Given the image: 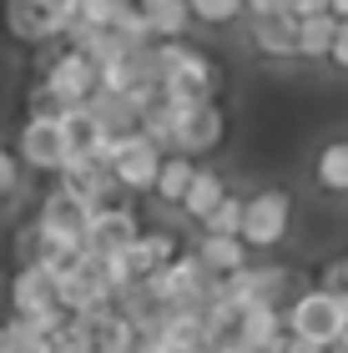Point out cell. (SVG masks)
Instances as JSON below:
<instances>
[{"mask_svg": "<svg viewBox=\"0 0 348 353\" xmlns=\"http://www.w3.org/2000/svg\"><path fill=\"white\" fill-rule=\"evenodd\" d=\"M152 76H156V91H162V101H212V91H217V66H212V56H202L192 51V46H182V41H162V46H152Z\"/></svg>", "mask_w": 348, "mask_h": 353, "instance_id": "obj_1", "label": "cell"}, {"mask_svg": "<svg viewBox=\"0 0 348 353\" xmlns=\"http://www.w3.org/2000/svg\"><path fill=\"white\" fill-rule=\"evenodd\" d=\"M343 323H348V298H343V293H323V288H308V293H298L293 308L283 313V328H288V339L318 348V353H323V348H338Z\"/></svg>", "mask_w": 348, "mask_h": 353, "instance_id": "obj_2", "label": "cell"}, {"mask_svg": "<svg viewBox=\"0 0 348 353\" xmlns=\"http://www.w3.org/2000/svg\"><path fill=\"white\" fill-rule=\"evenodd\" d=\"M288 222H293V202H288V192L283 187H263V192H252V197L243 202V248L252 252H267V248H278L283 237H288Z\"/></svg>", "mask_w": 348, "mask_h": 353, "instance_id": "obj_3", "label": "cell"}, {"mask_svg": "<svg viewBox=\"0 0 348 353\" xmlns=\"http://www.w3.org/2000/svg\"><path fill=\"white\" fill-rule=\"evenodd\" d=\"M41 86H45V96H51L56 106H86L91 96H96V86H101V71L91 66L81 51L66 46V51H56L41 66Z\"/></svg>", "mask_w": 348, "mask_h": 353, "instance_id": "obj_4", "label": "cell"}, {"mask_svg": "<svg viewBox=\"0 0 348 353\" xmlns=\"http://www.w3.org/2000/svg\"><path fill=\"white\" fill-rule=\"evenodd\" d=\"M66 157L71 152H66V137H61L56 117H25V126H21V162L30 172H56L61 176Z\"/></svg>", "mask_w": 348, "mask_h": 353, "instance_id": "obj_5", "label": "cell"}, {"mask_svg": "<svg viewBox=\"0 0 348 353\" xmlns=\"http://www.w3.org/2000/svg\"><path fill=\"white\" fill-rule=\"evenodd\" d=\"M283 288H288V268H243L232 272V278H223V303H232L237 313L243 308H258V303H278Z\"/></svg>", "mask_w": 348, "mask_h": 353, "instance_id": "obj_6", "label": "cell"}, {"mask_svg": "<svg viewBox=\"0 0 348 353\" xmlns=\"http://www.w3.org/2000/svg\"><path fill=\"white\" fill-rule=\"evenodd\" d=\"M45 308H61L56 303V278L36 263L10 272V318H41Z\"/></svg>", "mask_w": 348, "mask_h": 353, "instance_id": "obj_7", "label": "cell"}, {"mask_svg": "<svg viewBox=\"0 0 348 353\" xmlns=\"http://www.w3.org/2000/svg\"><path fill=\"white\" fill-rule=\"evenodd\" d=\"M156 172H162V152H156L141 132H136V141L116 157V167H112L121 192H152L156 187Z\"/></svg>", "mask_w": 348, "mask_h": 353, "instance_id": "obj_8", "label": "cell"}, {"mask_svg": "<svg viewBox=\"0 0 348 353\" xmlns=\"http://www.w3.org/2000/svg\"><path fill=\"white\" fill-rule=\"evenodd\" d=\"M223 132H227L223 106L202 101V106H192V117L182 121V132H177V152H182V157H202V152H212L217 141H223Z\"/></svg>", "mask_w": 348, "mask_h": 353, "instance_id": "obj_9", "label": "cell"}, {"mask_svg": "<svg viewBox=\"0 0 348 353\" xmlns=\"http://www.w3.org/2000/svg\"><path fill=\"white\" fill-rule=\"evenodd\" d=\"M6 30L15 41H30V46L66 36V26H61L51 10H41L36 0H6Z\"/></svg>", "mask_w": 348, "mask_h": 353, "instance_id": "obj_10", "label": "cell"}, {"mask_svg": "<svg viewBox=\"0 0 348 353\" xmlns=\"http://www.w3.org/2000/svg\"><path fill=\"white\" fill-rule=\"evenodd\" d=\"M121 252H126V268H132V278L147 283L152 272H162L172 258H177V243H172V232H136V243L121 248Z\"/></svg>", "mask_w": 348, "mask_h": 353, "instance_id": "obj_11", "label": "cell"}, {"mask_svg": "<svg viewBox=\"0 0 348 353\" xmlns=\"http://www.w3.org/2000/svg\"><path fill=\"white\" fill-rule=\"evenodd\" d=\"M136 10L147 15L156 46L162 41H182L187 26H192V6H187V0H136Z\"/></svg>", "mask_w": 348, "mask_h": 353, "instance_id": "obj_12", "label": "cell"}, {"mask_svg": "<svg viewBox=\"0 0 348 353\" xmlns=\"http://www.w3.org/2000/svg\"><path fill=\"white\" fill-rule=\"evenodd\" d=\"M283 333H288V328H283V308H278V303H258V308H243V313H237V339L252 343L258 353H263L267 343H278Z\"/></svg>", "mask_w": 348, "mask_h": 353, "instance_id": "obj_13", "label": "cell"}, {"mask_svg": "<svg viewBox=\"0 0 348 353\" xmlns=\"http://www.w3.org/2000/svg\"><path fill=\"white\" fill-rule=\"evenodd\" d=\"M197 263L207 268L212 278H232V272L247 268V248H243V237H207V232H202Z\"/></svg>", "mask_w": 348, "mask_h": 353, "instance_id": "obj_14", "label": "cell"}, {"mask_svg": "<svg viewBox=\"0 0 348 353\" xmlns=\"http://www.w3.org/2000/svg\"><path fill=\"white\" fill-rule=\"evenodd\" d=\"M227 197V182L217 172H207V167H197L192 172V187H187V197H182V212L192 217V222H207L212 217V207Z\"/></svg>", "mask_w": 348, "mask_h": 353, "instance_id": "obj_15", "label": "cell"}, {"mask_svg": "<svg viewBox=\"0 0 348 353\" xmlns=\"http://www.w3.org/2000/svg\"><path fill=\"white\" fill-rule=\"evenodd\" d=\"M252 46L263 56H298V21L293 15H267L252 26Z\"/></svg>", "mask_w": 348, "mask_h": 353, "instance_id": "obj_16", "label": "cell"}, {"mask_svg": "<svg viewBox=\"0 0 348 353\" xmlns=\"http://www.w3.org/2000/svg\"><path fill=\"white\" fill-rule=\"evenodd\" d=\"M192 157H182V152H172V157H162V172H156V197L162 202H177L182 207V197H187V187H192Z\"/></svg>", "mask_w": 348, "mask_h": 353, "instance_id": "obj_17", "label": "cell"}, {"mask_svg": "<svg viewBox=\"0 0 348 353\" xmlns=\"http://www.w3.org/2000/svg\"><path fill=\"white\" fill-rule=\"evenodd\" d=\"M334 36H338V21L334 15H313V21H298V56L318 61L334 51Z\"/></svg>", "mask_w": 348, "mask_h": 353, "instance_id": "obj_18", "label": "cell"}, {"mask_svg": "<svg viewBox=\"0 0 348 353\" xmlns=\"http://www.w3.org/2000/svg\"><path fill=\"white\" fill-rule=\"evenodd\" d=\"M313 172H318L323 192H348V141H328L318 152V162H313Z\"/></svg>", "mask_w": 348, "mask_h": 353, "instance_id": "obj_19", "label": "cell"}, {"mask_svg": "<svg viewBox=\"0 0 348 353\" xmlns=\"http://www.w3.org/2000/svg\"><path fill=\"white\" fill-rule=\"evenodd\" d=\"M112 36H116L121 46H132V51H141V46H156L147 15H141L136 6H116V15H112Z\"/></svg>", "mask_w": 348, "mask_h": 353, "instance_id": "obj_20", "label": "cell"}, {"mask_svg": "<svg viewBox=\"0 0 348 353\" xmlns=\"http://www.w3.org/2000/svg\"><path fill=\"white\" fill-rule=\"evenodd\" d=\"M6 353H56V343L25 318H6Z\"/></svg>", "mask_w": 348, "mask_h": 353, "instance_id": "obj_21", "label": "cell"}, {"mask_svg": "<svg viewBox=\"0 0 348 353\" xmlns=\"http://www.w3.org/2000/svg\"><path fill=\"white\" fill-rule=\"evenodd\" d=\"M202 232H207V237H237V232H243V197L227 192V197L212 207V217L202 222Z\"/></svg>", "mask_w": 348, "mask_h": 353, "instance_id": "obj_22", "label": "cell"}, {"mask_svg": "<svg viewBox=\"0 0 348 353\" xmlns=\"http://www.w3.org/2000/svg\"><path fill=\"white\" fill-rule=\"evenodd\" d=\"M187 6H192V15H197V21L223 26V21H232V15L243 10V0H187Z\"/></svg>", "mask_w": 348, "mask_h": 353, "instance_id": "obj_23", "label": "cell"}, {"mask_svg": "<svg viewBox=\"0 0 348 353\" xmlns=\"http://www.w3.org/2000/svg\"><path fill=\"white\" fill-rule=\"evenodd\" d=\"M15 187H21V157L0 147V202H6L10 192H15Z\"/></svg>", "mask_w": 348, "mask_h": 353, "instance_id": "obj_24", "label": "cell"}, {"mask_svg": "<svg viewBox=\"0 0 348 353\" xmlns=\"http://www.w3.org/2000/svg\"><path fill=\"white\" fill-rule=\"evenodd\" d=\"M293 21H313V15H328V0H288Z\"/></svg>", "mask_w": 348, "mask_h": 353, "instance_id": "obj_25", "label": "cell"}, {"mask_svg": "<svg viewBox=\"0 0 348 353\" xmlns=\"http://www.w3.org/2000/svg\"><path fill=\"white\" fill-rule=\"evenodd\" d=\"M243 6L258 15V21H267V15H288V0H243Z\"/></svg>", "mask_w": 348, "mask_h": 353, "instance_id": "obj_26", "label": "cell"}, {"mask_svg": "<svg viewBox=\"0 0 348 353\" xmlns=\"http://www.w3.org/2000/svg\"><path fill=\"white\" fill-rule=\"evenodd\" d=\"M328 56H334V66L348 71V21H338V36H334V51H328Z\"/></svg>", "mask_w": 348, "mask_h": 353, "instance_id": "obj_27", "label": "cell"}, {"mask_svg": "<svg viewBox=\"0 0 348 353\" xmlns=\"http://www.w3.org/2000/svg\"><path fill=\"white\" fill-rule=\"evenodd\" d=\"M212 353H258V348H252V343H243V339H237V333H232V339L212 343Z\"/></svg>", "mask_w": 348, "mask_h": 353, "instance_id": "obj_28", "label": "cell"}, {"mask_svg": "<svg viewBox=\"0 0 348 353\" xmlns=\"http://www.w3.org/2000/svg\"><path fill=\"white\" fill-rule=\"evenodd\" d=\"M328 15H334V21H348V0H328Z\"/></svg>", "mask_w": 348, "mask_h": 353, "instance_id": "obj_29", "label": "cell"}, {"mask_svg": "<svg viewBox=\"0 0 348 353\" xmlns=\"http://www.w3.org/2000/svg\"><path fill=\"white\" fill-rule=\"evenodd\" d=\"M338 272H343V298H348V252L338 258Z\"/></svg>", "mask_w": 348, "mask_h": 353, "instance_id": "obj_30", "label": "cell"}, {"mask_svg": "<svg viewBox=\"0 0 348 353\" xmlns=\"http://www.w3.org/2000/svg\"><path fill=\"white\" fill-rule=\"evenodd\" d=\"M338 348H348V323H343V339H338Z\"/></svg>", "mask_w": 348, "mask_h": 353, "instance_id": "obj_31", "label": "cell"}, {"mask_svg": "<svg viewBox=\"0 0 348 353\" xmlns=\"http://www.w3.org/2000/svg\"><path fill=\"white\" fill-rule=\"evenodd\" d=\"M0 348H6V323H0Z\"/></svg>", "mask_w": 348, "mask_h": 353, "instance_id": "obj_32", "label": "cell"}, {"mask_svg": "<svg viewBox=\"0 0 348 353\" xmlns=\"http://www.w3.org/2000/svg\"><path fill=\"white\" fill-rule=\"evenodd\" d=\"M116 6H136V0H116Z\"/></svg>", "mask_w": 348, "mask_h": 353, "instance_id": "obj_33", "label": "cell"}, {"mask_svg": "<svg viewBox=\"0 0 348 353\" xmlns=\"http://www.w3.org/2000/svg\"><path fill=\"white\" fill-rule=\"evenodd\" d=\"M0 353H6V348H0Z\"/></svg>", "mask_w": 348, "mask_h": 353, "instance_id": "obj_34", "label": "cell"}]
</instances>
